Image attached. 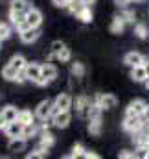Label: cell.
<instances>
[{
	"label": "cell",
	"instance_id": "6da1fadb",
	"mask_svg": "<svg viewBox=\"0 0 149 159\" xmlns=\"http://www.w3.org/2000/svg\"><path fill=\"white\" fill-rule=\"evenodd\" d=\"M24 74H26V80L28 81H33L37 85H48L50 81L42 78V72H40V65L39 63H26L24 67Z\"/></svg>",
	"mask_w": 149,
	"mask_h": 159
},
{
	"label": "cell",
	"instance_id": "7a4b0ae2",
	"mask_svg": "<svg viewBox=\"0 0 149 159\" xmlns=\"http://www.w3.org/2000/svg\"><path fill=\"white\" fill-rule=\"evenodd\" d=\"M146 107H147V102L142 100V98H136V100H133V102L127 106L125 115H129V117H144Z\"/></svg>",
	"mask_w": 149,
	"mask_h": 159
},
{
	"label": "cell",
	"instance_id": "3957f363",
	"mask_svg": "<svg viewBox=\"0 0 149 159\" xmlns=\"http://www.w3.org/2000/svg\"><path fill=\"white\" fill-rule=\"evenodd\" d=\"M70 107H72V96H70V94H66V93H61V94L55 98V102H53L52 115H53V113H57V111H68Z\"/></svg>",
	"mask_w": 149,
	"mask_h": 159
},
{
	"label": "cell",
	"instance_id": "277c9868",
	"mask_svg": "<svg viewBox=\"0 0 149 159\" xmlns=\"http://www.w3.org/2000/svg\"><path fill=\"white\" fill-rule=\"evenodd\" d=\"M142 126H144L142 117H129V115H125V119H123V129L125 131L134 135V133H138L142 129Z\"/></svg>",
	"mask_w": 149,
	"mask_h": 159
},
{
	"label": "cell",
	"instance_id": "5b68a950",
	"mask_svg": "<svg viewBox=\"0 0 149 159\" xmlns=\"http://www.w3.org/2000/svg\"><path fill=\"white\" fill-rule=\"evenodd\" d=\"M4 131H6V135L9 139H13V137H24V124H20L19 120L7 122L6 128H4Z\"/></svg>",
	"mask_w": 149,
	"mask_h": 159
},
{
	"label": "cell",
	"instance_id": "8992f818",
	"mask_svg": "<svg viewBox=\"0 0 149 159\" xmlns=\"http://www.w3.org/2000/svg\"><path fill=\"white\" fill-rule=\"evenodd\" d=\"M52 109H53V104L50 102V100H42V102H39L37 109H35V117L39 120H46L52 117Z\"/></svg>",
	"mask_w": 149,
	"mask_h": 159
},
{
	"label": "cell",
	"instance_id": "52a82bcc",
	"mask_svg": "<svg viewBox=\"0 0 149 159\" xmlns=\"http://www.w3.org/2000/svg\"><path fill=\"white\" fill-rule=\"evenodd\" d=\"M53 117V126L55 128H68V124H70V120H72V115H70V109L68 111H57V113H53L52 115Z\"/></svg>",
	"mask_w": 149,
	"mask_h": 159
},
{
	"label": "cell",
	"instance_id": "ba28073f",
	"mask_svg": "<svg viewBox=\"0 0 149 159\" xmlns=\"http://www.w3.org/2000/svg\"><path fill=\"white\" fill-rule=\"evenodd\" d=\"M26 20H28V24L32 28H39L42 24V13L39 11L37 7H32L30 6V9L26 11Z\"/></svg>",
	"mask_w": 149,
	"mask_h": 159
},
{
	"label": "cell",
	"instance_id": "9c48e42d",
	"mask_svg": "<svg viewBox=\"0 0 149 159\" xmlns=\"http://www.w3.org/2000/svg\"><path fill=\"white\" fill-rule=\"evenodd\" d=\"M26 146H28V139L26 137H13V139H9V144H7L9 152H13V154L24 152Z\"/></svg>",
	"mask_w": 149,
	"mask_h": 159
},
{
	"label": "cell",
	"instance_id": "30bf717a",
	"mask_svg": "<svg viewBox=\"0 0 149 159\" xmlns=\"http://www.w3.org/2000/svg\"><path fill=\"white\" fill-rule=\"evenodd\" d=\"M96 104H98L101 109H112V107H116L118 100H116V96H112V94H98V96H96Z\"/></svg>",
	"mask_w": 149,
	"mask_h": 159
},
{
	"label": "cell",
	"instance_id": "8fae6325",
	"mask_svg": "<svg viewBox=\"0 0 149 159\" xmlns=\"http://www.w3.org/2000/svg\"><path fill=\"white\" fill-rule=\"evenodd\" d=\"M144 61H146V57H144L140 52H129V54H125V57H123V63H125L127 67L144 65Z\"/></svg>",
	"mask_w": 149,
	"mask_h": 159
},
{
	"label": "cell",
	"instance_id": "7c38bea8",
	"mask_svg": "<svg viewBox=\"0 0 149 159\" xmlns=\"http://www.w3.org/2000/svg\"><path fill=\"white\" fill-rule=\"evenodd\" d=\"M39 35H40V32H39L37 28H28V30H24V32H20V41L22 43H26V44H32V43H35L39 39Z\"/></svg>",
	"mask_w": 149,
	"mask_h": 159
},
{
	"label": "cell",
	"instance_id": "4fadbf2b",
	"mask_svg": "<svg viewBox=\"0 0 149 159\" xmlns=\"http://www.w3.org/2000/svg\"><path fill=\"white\" fill-rule=\"evenodd\" d=\"M131 78L134 80V81L146 83V80H147V72H146V67H144V65H136V67H131Z\"/></svg>",
	"mask_w": 149,
	"mask_h": 159
},
{
	"label": "cell",
	"instance_id": "5bb4252c",
	"mask_svg": "<svg viewBox=\"0 0 149 159\" xmlns=\"http://www.w3.org/2000/svg\"><path fill=\"white\" fill-rule=\"evenodd\" d=\"M40 72H42V78L48 80V81H53V80L57 78V69L53 65H50V63L40 65Z\"/></svg>",
	"mask_w": 149,
	"mask_h": 159
},
{
	"label": "cell",
	"instance_id": "9a60e30c",
	"mask_svg": "<svg viewBox=\"0 0 149 159\" xmlns=\"http://www.w3.org/2000/svg\"><path fill=\"white\" fill-rule=\"evenodd\" d=\"M19 72H20V70H17V69H15V67H11L9 63H6V67L2 69V78L7 80V81H15L17 76H19Z\"/></svg>",
	"mask_w": 149,
	"mask_h": 159
},
{
	"label": "cell",
	"instance_id": "2e32d148",
	"mask_svg": "<svg viewBox=\"0 0 149 159\" xmlns=\"http://www.w3.org/2000/svg\"><path fill=\"white\" fill-rule=\"evenodd\" d=\"M123 28H125V19H123L121 15H116L111 22V32L112 34H121Z\"/></svg>",
	"mask_w": 149,
	"mask_h": 159
},
{
	"label": "cell",
	"instance_id": "e0dca14e",
	"mask_svg": "<svg viewBox=\"0 0 149 159\" xmlns=\"http://www.w3.org/2000/svg\"><path fill=\"white\" fill-rule=\"evenodd\" d=\"M88 107H90V102H88L85 96H79V98L75 100V111H77L81 117L88 113Z\"/></svg>",
	"mask_w": 149,
	"mask_h": 159
},
{
	"label": "cell",
	"instance_id": "ac0fdd59",
	"mask_svg": "<svg viewBox=\"0 0 149 159\" xmlns=\"http://www.w3.org/2000/svg\"><path fill=\"white\" fill-rule=\"evenodd\" d=\"M17 120H19L20 124L28 126V124L35 122V115H33L32 111H28V109H22V111H19V117H17Z\"/></svg>",
	"mask_w": 149,
	"mask_h": 159
},
{
	"label": "cell",
	"instance_id": "d6986e66",
	"mask_svg": "<svg viewBox=\"0 0 149 159\" xmlns=\"http://www.w3.org/2000/svg\"><path fill=\"white\" fill-rule=\"evenodd\" d=\"M2 115H4V119L7 120V122H13V120H17V117H19V109L15 106H6L2 109Z\"/></svg>",
	"mask_w": 149,
	"mask_h": 159
},
{
	"label": "cell",
	"instance_id": "ffe728a7",
	"mask_svg": "<svg viewBox=\"0 0 149 159\" xmlns=\"http://www.w3.org/2000/svg\"><path fill=\"white\" fill-rule=\"evenodd\" d=\"M53 143H55V137H53L48 129H44V131L40 133V144H42L44 148H48V150H50V148L53 146Z\"/></svg>",
	"mask_w": 149,
	"mask_h": 159
},
{
	"label": "cell",
	"instance_id": "44dd1931",
	"mask_svg": "<svg viewBox=\"0 0 149 159\" xmlns=\"http://www.w3.org/2000/svg\"><path fill=\"white\" fill-rule=\"evenodd\" d=\"M88 133L94 135V137H98V135L101 133V120L100 119H90L88 120Z\"/></svg>",
	"mask_w": 149,
	"mask_h": 159
},
{
	"label": "cell",
	"instance_id": "7402d4cb",
	"mask_svg": "<svg viewBox=\"0 0 149 159\" xmlns=\"http://www.w3.org/2000/svg\"><path fill=\"white\" fill-rule=\"evenodd\" d=\"M81 22H85V24H88V22H92V9H90V6H85L77 15H75Z\"/></svg>",
	"mask_w": 149,
	"mask_h": 159
},
{
	"label": "cell",
	"instance_id": "603a6c76",
	"mask_svg": "<svg viewBox=\"0 0 149 159\" xmlns=\"http://www.w3.org/2000/svg\"><path fill=\"white\" fill-rule=\"evenodd\" d=\"M9 65L15 67L17 70H24V67H26V57L20 56V54H17V56H13V57L9 59Z\"/></svg>",
	"mask_w": 149,
	"mask_h": 159
},
{
	"label": "cell",
	"instance_id": "cb8c5ba5",
	"mask_svg": "<svg viewBox=\"0 0 149 159\" xmlns=\"http://www.w3.org/2000/svg\"><path fill=\"white\" fill-rule=\"evenodd\" d=\"M9 19H11V22H13L15 26H19L20 22L26 20V11H15V9H11V11H9Z\"/></svg>",
	"mask_w": 149,
	"mask_h": 159
},
{
	"label": "cell",
	"instance_id": "d4e9b609",
	"mask_svg": "<svg viewBox=\"0 0 149 159\" xmlns=\"http://www.w3.org/2000/svg\"><path fill=\"white\" fill-rule=\"evenodd\" d=\"M11 9H15V11H28L30 9V2L28 0H11Z\"/></svg>",
	"mask_w": 149,
	"mask_h": 159
},
{
	"label": "cell",
	"instance_id": "484cf974",
	"mask_svg": "<svg viewBox=\"0 0 149 159\" xmlns=\"http://www.w3.org/2000/svg\"><path fill=\"white\" fill-rule=\"evenodd\" d=\"M66 7H68V11H70L72 15H77V13H79V11H81L83 7H85V4H83L81 0H70Z\"/></svg>",
	"mask_w": 149,
	"mask_h": 159
},
{
	"label": "cell",
	"instance_id": "4316f807",
	"mask_svg": "<svg viewBox=\"0 0 149 159\" xmlns=\"http://www.w3.org/2000/svg\"><path fill=\"white\" fill-rule=\"evenodd\" d=\"M101 111H103V109H101L98 104H90L87 117H88V120H90V119H100V117H101Z\"/></svg>",
	"mask_w": 149,
	"mask_h": 159
},
{
	"label": "cell",
	"instance_id": "83f0119b",
	"mask_svg": "<svg viewBox=\"0 0 149 159\" xmlns=\"http://www.w3.org/2000/svg\"><path fill=\"white\" fill-rule=\"evenodd\" d=\"M134 34H136L140 39H146V37H147V34H149V30H147V26H146V24L138 22V24H134Z\"/></svg>",
	"mask_w": 149,
	"mask_h": 159
},
{
	"label": "cell",
	"instance_id": "f1b7e54d",
	"mask_svg": "<svg viewBox=\"0 0 149 159\" xmlns=\"http://www.w3.org/2000/svg\"><path fill=\"white\" fill-rule=\"evenodd\" d=\"M46 156H48V148H44L42 144H39L32 154H28V157H30V159H32V157H46Z\"/></svg>",
	"mask_w": 149,
	"mask_h": 159
},
{
	"label": "cell",
	"instance_id": "f546056e",
	"mask_svg": "<svg viewBox=\"0 0 149 159\" xmlns=\"http://www.w3.org/2000/svg\"><path fill=\"white\" fill-rule=\"evenodd\" d=\"M39 128L35 122H32V124H28V126H24V137L26 139H30V137H33V135H37Z\"/></svg>",
	"mask_w": 149,
	"mask_h": 159
},
{
	"label": "cell",
	"instance_id": "4dcf8cb0",
	"mask_svg": "<svg viewBox=\"0 0 149 159\" xmlns=\"http://www.w3.org/2000/svg\"><path fill=\"white\" fill-rule=\"evenodd\" d=\"M57 57H59V61H63V63H66V61H70V57H72V52H70V48H63L59 54H57Z\"/></svg>",
	"mask_w": 149,
	"mask_h": 159
},
{
	"label": "cell",
	"instance_id": "1f68e13d",
	"mask_svg": "<svg viewBox=\"0 0 149 159\" xmlns=\"http://www.w3.org/2000/svg\"><path fill=\"white\" fill-rule=\"evenodd\" d=\"M9 35H11V28H9L6 22H0V39L6 41Z\"/></svg>",
	"mask_w": 149,
	"mask_h": 159
},
{
	"label": "cell",
	"instance_id": "d6a6232c",
	"mask_svg": "<svg viewBox=\"0 0 149 159\" xmlns=\"http://www.w3.org/2000/svg\"><path fill=\"white\" fill-rule=\"evenodd\" d=\"M65 46H66V44H65L63 41H53V43L50 44V48H52V54H53V56H57V54H59Z\"/></svg>",
	"mask_w": 149,
	"mask_h": 159
},
{
	"label": "cell",
	"instance_id": "836d02e7",
	"mask_svg": "<svg viewBox=\"0 0 149 159\" xmlns=\"http://www.w3.org/2000/svg\"><path fill=\"white\" fill-rule=\"evenodd\" d=\"M72 74H74L75 78H81V76L85 74V67H83V63H74V65H72Z\"/></svg>",
	"mask_w": 149,
	"mask_h": 159
},
{
	"label": "cell",
	"instance_id": "e575fe53",
	"mask_svg": "<svg viewBox=\"0 0 149 159\" xmlns=\"http://www.w3.org/2000/svg\"><path fill=\"white\" fill-rule=\"evenodd\" d=\"M83 154H85V148H83V144H75L70 157H83Z\"/></svg>",
	"mask_w": 149,
	"mask_h": 159
},
{
	"label": "cell",
	"instance_id": "d590c367",
	"mask_svg": "<svg viewBox=\"0 0 149 159\" xmlns=\"http://www.w3.org/2000/svg\"><path fill=\"white\" fill-rule=\"evenodd\" d=\"M120 157H123V159H134V157H136V152H129V150H121V152H120Z\"/></svg>",
	"mask_w": 149,
	"mask_h": 159
},
{
	"label": "cell",
	"instance_id": "8d00e7d4",
	"mask_svg": "<svg viewBox=\"0 0 149 159\" xmlns=\"http://www.w3.org/2000/svg\"><path fill=\"white\" fill-rule=\"evenodd\" d=\"M121 17L125 19V22H134V13H133V11H125Z\"/></svg>",
	"mask_w": 149,
	"mask_h": 159
},
{
	"label": "cell",
	"instance_id": "74e56055",
	"mask_svg": "<svg viewBox=\"0 0 149 159\" xmlns=\"http://www.w3.org/2000/svg\"><path fill=\"white\" fill-rule=\"evenodd\" d=\"M28 28H30V24H28V20H24V22H20V24L17 26V30H19V34H20V32H24V30H28Z\"/></svg>",
	"mask_w": 149,
	"mask_h": 159
},
{
	"label": "cell",
	"instance_id": "f35d334b",
	"mask_svg": "<svg viewBox=\"0 0 149 159\" xmlns=\"http://www.w3.org/2000/svg\"><path fill=\"white\" fill-rule=\"evenodd\" d=\"M68 2H70V0H53V4H55L57 7H66Z\"/></svg>",
	"mask_w": 149,
	"mask_h": 159
},
{
	"label": "cell",
	"instance_id": "ab89813d",
	"mask_svg": "<svg viewBox=\"0 0 149 159\" xmlns=\"http://www.w3.org/2000/svg\"><path fill=\"white\" fill-rule=\"evenodd\" d=\"M83 157H87V159H98L100 157V156H98V154H94V152H88V150H85V154H83Z\"/></svg>",
	"mask_w": 149,
	"mask_h": 159
},
{
	"label": "cell",
	"instance_id": "60d3db41",
	"mask_svg": "<svg viewBox=\"0 0 149 159\" xmlns=\"http://www.w3.org/2000/svg\"><path fill=\"white\" fill-rule=\"evenodd\" d=\"M129 2H131V0H114V4H116V6H120V7H127V6H129Z\"/></svg>",
	"mask_w": 149,
	"mask_h": 159
},
{
	"label": "cell",
	"instance_id": "b9f144b4",
	"mask_svg": "<svg viewBox=\"0 0 149 159\" xmlns=\"http://www.w3.org/2000/svg\"><path fill=\"white\" fill-rule=\"evenodd\" d=\"M6 124H7V120L4 119V115H2V111H0V128H6Z\"/></svg>",
	"mask_w": 149,
	"mask_h": 159
},
{
	"label": "cell",
	"instance_id": "7bdbcfd3",
	"mask_svg": "<svg viewBox=\"0 0 149 159\" xmlns=\"http://www.w3.org/2000/svg\"><path fill=\"white\" fill-rule=\"evenodd\" d=\"M85 6H92V4H96V0H81Z\"/></svg>",
	"mask_w": 149,
	"mask_h": 159
},
{
	"label": "cell",
	"instance_id": "ee69618b",
	"mask_svg": "<svg viewBox=\"0 0 149 159\" xmlns=\"http://www.w3.org/2000/svg\"><path fill=\"white\" fill-rule=\"evenodd\" d=\"M144 67H146V72H147V78H149V59L144 61Z\"/></svg>",
	"mask_w": 149,
	"mask_h": 159
},
{
	"label": "cell",
	"instance_id": "f6af8a7d",
	"mask_svg": "<svg viewBox=\"0 0 149 159\" xmlns=\"http://www.w3.org/2000/svg\"><path fill=\"white\" fill-rule=\"evenodd\" d=\"M144 119L149 120V104H147V107H146V113H144Z\"/></svg>",
	"mask_w": 149,
	"mask_h": 159
},
{
	"label": "cell",
	"instance_id": "bcb514c9",
	"mask_svg": "<svg viewBox=\"0 0 149 159\" xmlns=\"http://www.w3.org/2000/svg\"><path fill=\"white\" fill-rule=\"evenodd\" d=\"M0 46H2V39H0Z\"/></svg>",
	"mask_w": 149,
	"mask_h": 159
}]
</instances>
